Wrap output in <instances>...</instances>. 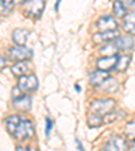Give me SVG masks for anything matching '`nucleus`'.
I'll use <instances>...</instances> for the list:
<instances>
[{
  "label": "nucleus",
  "instance_id": "nucleus-4",
  "mask_svg": "<svg viewBox=\"0 0 135 151\" xmlns=\"http://www.w3.org/2000/svg\"><path fill=\"white\" fill-rule=\"evenodd\" d=\"M45 0H26L25 1V14L32 19H38L45 9Z\"/></svg>",
  "mask_w": 135,
  "mask_h": 151
},
{
  "label": "nucleus",
  "instance_id": "nucleus-12",
  "mask_svg": "<svg viewBox=\"0 0 135 151\" xmlns=\"http://www.w3.org/2000/svg\"><path fill=\"white\" fill-rule=\"evenodd\" d=\"M108 78H110V74L107 73V70L99 69V70H96V72H93L91 74L89 81H91V84L93 85V86H100V85Z\"/></svg>",
  "mask_w": 135,
  "mask_h": 151
},
{
  "label": "nucleus",
  "instance_id": "nucleus-1",
  "mask_svg": "<svg viewBox=\"0 0 135 151\" xmlns=\"http://www.w3.org/2000/svg\"><path fill=\"white\" fill-rule=\"evenodd\" d=\"M6 127L16 140L25 142L34 135V124L30 120L23 119L18 115H11L6 119Z\"/></svg>",
  "mask_w": 135,
  "mask_h": 151
},
{
  "label": "nucleus",
  "instance_id": "nucleus-26",
  "mask_svg": "<svg viewBox=\"0 0 135 151\" xmlns=\"http://www.w3.org/2000/svg\"><path fill=\"white\" fill-rule=\"evenodd\" d=\"M76 145H77V148H79V150H84V148H82V145L77 140V139H76Z\"/></svg>",
  "mask_w": 135,
  "mask_h": 151
},
{
  "label": "nucleus",
  "instance_id": "nucleus-27",
  "mask_svg": "<svg viewBox=\"0 0 135 151\" xmlns=\"http://www.w3.org/2000/svg\"><path fill=\"white\" fill-rule=\"evenodd\" d=\"M60 3H61V0H57V3H56V11H58V7H60Z\"/></svg>",
  "mask_w": 135,
  "mask_h": 151
},
{
  "label": "nucleus",
  "instance_id": "nucleus-9",
  "mask_svg": "<svg viewBox=\"0 0 135 151\" xmlns=\"http://www.w3.org/2000/svg\"><path fill=\"white\" fill-rule=\"evenodd\" d=\"M127 142L122 138V136H113L110 140L105 143V150H111V151H116V150H126L127 148Z\"/></svg>",
  "mask_w": 135,
  "mask_h": 151
},
{
  "label": "nucleus",
  "instance_id": "nucleus-8",
  "mask_svg": "<svg viewBox=\"0 0 135 151\" xmlns=\"http://www.w3.org/2000/svg\"><path fill=\"white\" fill-rule=\"evenodd\" d=\"M11 70H12V73L16 76V77H20V76L30 74V73L32 72V66L27 60L18 61V63H15V65L11 68Z\"/></svg>",
  "mask_w": 135,
  "mask_h": 151
},
{
  "label": "nucleus",
  "instance_id": "nucleus-21",
  "mask_svg": "<svg viewBox=\"0 0 135 151\" xmlns=\"http://www.w3.org/2000/svg\"><path fill=\"white\" fill-rule=\"evenodd\" d=\"M126 135L129 139H135V122L129 123L126 126Z\"/></svg>",
  "mask_w": 135,
  "mask_h": 151
},
{
  "label": "nucleus",
  "instance_id": "nucleus-7",
  "mask_svg": "<svg viewBox=\"0 0 135 151\" xmlns=\"http://www.w3.org/2000/svg\"><path fill=\"white\" fill-rule=\"evenodd\" d=\"M96 27H97L99 31H110V30H116L118 23L112 16L105 15V16H101V18L97 20Z\"/></svg>",
  "mask_w": 135,
  "mask_h": 151
},
{
  "label": "nucleus",
  "instance_id": "nucleus-18",
  "mask_svg": "<svg viewBox=\"0 0 135 151\" xmlns=\"http://www.w3.org/2000/svg\"><path fill=\"white\" fill-rule=\"evenodd\" d=\"M103 123H104L103 116L96 115V113H91V115H89V117H88V126L91 127V128H97V127H100Z\"/></svg>",
  "mask_w": 135,
  "mask_h": 151
},
{
  "label": "nucleus",
  "instance_id": "nucleus-10",
  "mask_svg": "<svg viewBox=\"0 0 135 151\" xmlns=\"http://www.w3.org/2000/svg\"><path fill=\"white\" fill-rule=\"evenodd\" d=\"M118 37L116 30H110V31H99V34L93 35V41L96 43H108L110 41H113Z\"/></svg>",
  "mask_w": 135,
  "mask_h": 151
},
{
  "label": "nucleus",
  "instance_id": "nucleus-16",
  "mask_svg": "<svg viewBox=\"0 0 135 151\" xmlns=\"http://www.w3.org/2000/svg\"><path fill=\"white\" fill-rule=\"evenodd\" d=\"M130 62H131V57H130V55L118 57V61H116V65H115V69H116L118 72H126V69L129 68Z\"/></svg>",
  "mask_w": 135,
  "mask_h": 151
},
{
  "label": "nucleus",
  "instance_id": "nucleus-13",
  "mask_svg": "<svg viewBox=\"0 0 135 151\" xmlns=\"http://www.w3.org/2000/svg\"><path fill=\"white\" fill-rule=\"evenodd\" d=\"M113 41H115L116 47L122 51H127L134 47V41L131 37H116Z\"/></svg>",
  "mask_w": 135,
  "mask_h": 151
},
{
  "label": "nucleus",
  "instance_id": "nucleus-28",
  "mask_svg": "<svg viewBox=\"0 0 135 151\" xmlns=\"http://www.w3.org/2000/svg\"><path fill=\"white\" fill-rule=\"evenodd\" d=\"M25 0H14V3H16V4H22Z\"/></svg>",
  "mask_w": 135,
  "mask_h": 151
},
{
  "label": "nucleus",
  "instance_id": "nucleus-24",
  "mask_svg": "<svg viewBox=\"0 0 135 151\" xmlns=\"http://www.w3.org/2000/svg\"><path fill=\"white\" fill-rule=\"evenodd\" d=\"M6 66H7V60L3 55H0V70H3Z\"/></svg>",
  "mask_w": 135,
  "mask_h": 151
},
{
  "label": "nucleus",
  "instance_id": "nucleus-15",
  "mask_svg": "<svg viewBox=\"0 0 135 151\" xmlns=\"http://www.w3.org/2000/svg\"><path fill=\"white\" fill-rule=\"evenodd\" d=\"M123 26H124V28H126V31L129 34L135 35V12H131L124 16Z\"/></svg>",
  "mask_w": 135,
  "mask_h": 151
},
{
  "label": "nucleus",
  "instance_id": "nucleus-25",
  "mask_svg": "<svg viewBox=\"0 0 135 151\" xmlns=\"http://www.w3.org/2000/svg\"><path fill=\"white\" fill-rule=\"evenodd\" d=\"M129 147H130V150H135V139H131Z\"/></svg>",
  "mask_w": 135,
  "mask_h": 151
},
{
  "label": "nucleus",
  "instance_id": "nucleus-6",
  "mask_svg": "<svg viewBox=\"0 0 135 151\" xmlns=\"http://www.w3.org/2000/svg\"><path fill=\"white\" fill-rule=\"evenodd\" d=\"M18 86L26 93H31V92L37 91L38 88V78L34 74L20 76L18 81Z\"/></svg>",
  "mask_w": 135,
  "mask_h": 151
},
{
  "label": "nucleus",
  "instance_id": "nucleus-11",
  "mask_svg": "<svg viewBox=\"0 0 135 151\" xmlns=\"http://www.w3.org/2000/svg\"><path fill=\"white\" fill-rule=\"evenodd\" d=\"M116 61H118V55H110V57H104V58H100L97 60L96 62V66L97 69H101V70H111L115 68L116 65Z\"/></svg>",
  "mask_w": 135,
  "mask_h": 151
},
{
  "label": "nucleus",
  "instance_id": "nucleus-2",
  "mask_svg": "<svg viewBox=\"0 0 135 151\" xmlns=\"http://www.w3.org/2000/svg\"><path fill=\"white\" fill-rule=\"evenodd\" d=\"M12 103L16 109L19 111H28L31 107V96L23 92L19 86L12 89Z\"/></svg>",
  "mask_w": 135,
  "mask_h": 151
},
{
  "label": "nucleus",
  "instance_id": "nucleus-3",
  "mask_svg": "<svg viewBox=\"0 0 135 151\" xmlns=\"http://www.w3.org/2000/svg\"><path fill=\"white\" fill-rule=\"evenodd\" d=\"M115 100L112 99H103V100H96L91 104V108H89V112L91 113H96V115H100L104 116L107 115L108 112L115 109Z\"/></svg>",
  "mask_w": 135,
  "mask_h": 151
},
{
  "label": "nucleus",
  "instance_id": "nucleus-17",
  "mask_svg": "<svg viewBox=\"0 0 135 151\" xmlns=\"http://www.w3.org/2000/svg\"><path fill=\"white\" fill-rule=\"evenodd\" d=\"M113 14L116 18H124L127 15V8L123 4L122 0H115L113 1Z\"/></svg>",
  "mask_w": 135,
  "mask_h": 151
},
{
  "label": "nucleus",
  "instance_id": "nucleus-14",
  "mask_svg": "<svg viewBox=\"0 0 135 151\" xmlns=\"http://www.w3.org/2000/svg\"><path fill=\"white\" fill-rule=\"evenodd\" d=\"M28 35H30V32L27 31V30H15V31L12 32V41L16 45H25L26 42H27V38Z\"/></svg>",
  "mask_w": 135,
  "mask_h": 151
},
{
  "label": "nucleus",
  "instance_id": "nucleus-20",
  "mask_svg": "<svg viewBox=\"0 0 135 151\" xmlns=\"http://www.w3.org/2000/svg\"><path fill=\"white\" fill-rule=\"evenodd\" d=\"M14 0H0V8L3 9V14L11 12V9L14 7Z\"/></svg>",
  "mask_w": 135,
  "mask_h": 151
},
{
  "label": "nucleus",
  "instance_id": "nucleus-23",
  "mask_svg": "<svg viewBox=\"0 0 135 151\" xmlns=\"http://www.w3.org/2000/svg\"><path fill=\"white\" fill-rule=\"evenodd\" d=\"M53 126H54V123L51 122L49 117L46 119V135H49V132L51 131V128H53Z\"/></svg>",
  "mask_w": 135,
  "mask_h": 151
},
{
  "label": "nucleus",
  "instance_id": "nucleus-22",
  "mask_svg": "<svg viewBox=\"0 0 135 151\" xmlns=\"http://www.w3.org/2000/svg\"><path fill=\"white\" fill-rule=\"evenodd\" d=\"M123 4L126 6V8H135V0H123Z\"/></svg>",
  "mask_w": 135,
  "mask_h": 151
},
{
  "label": "nucleus",
  "instance_id": "nucleus-19",
  "mask_svg": "<svg viewBox=\"0 0 135 151\" xmlns=\"http://www.w3.org/2000/svg\"><path fill=\"white\" fill-rule=\"evenodd\" d=\"M118 51H119V49H118L116 45H115V41H110L107 46L101 49L100 53L103 54V55H115Z\"/></svg>",
  "mask_w": 135,
  "mask_h": 151
},
{
  "label": "nucleus",
  "instance_id": "nucleus-5",
  "mask_svg": "<svg viewBox=\"0 0 135 151\" xmlns=\"http://www.w3.org/2000/svg\"><path fill=\"white\" fill-rule=\"evenodd\" d=\"M8 57L14 61H25L30 60L32 57V50H30L28 47H26L25 45H18L15 47L8 49Z\"/></svg>",
  "mask_w": 135,
  "mask_h": 151
}]
</instances>
